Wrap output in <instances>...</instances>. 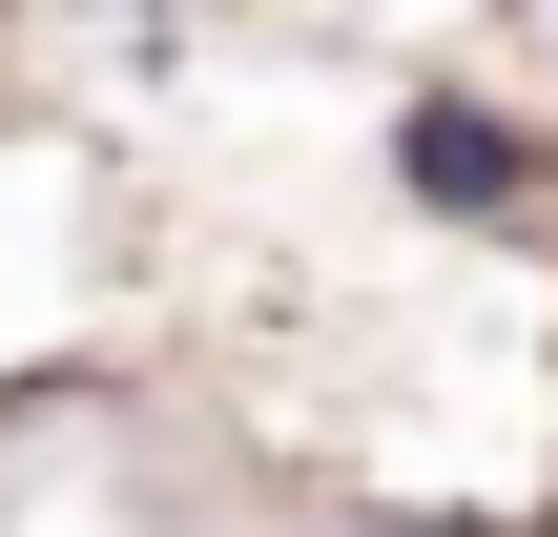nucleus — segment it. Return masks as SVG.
I'll use <instances>...</instances> for the list:
<instances>
[{"mask_svg": "<svg viewBox=\"0 0 558 537\" xmlns=\"http://www.w3.org/2000/svg\"><path fill=\"white\" fill-rule=\"evenodd\" d=\"M393 207H435V228H538L558 166H538V124H497V103H393Z\"/></svg>", "mask_w": 558, "mask_h": 537, "instance_id": "obj_1", "label": "nucleus"}]
</instances>
